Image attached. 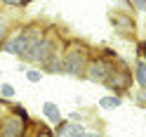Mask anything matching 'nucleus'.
Masks as SVG:
<instances>
[{"label": "nucleus", "mask_w": 146, "mask_h": 137, "mask_svg": "<svg viewBox=\"0 0 146 137\" xmlns=\"http://www.w3.org/2000/svg\"><path fill=\"white\" fill-rule=\"evenodd\" d=\"M83 135V128L80 125H61L59 137H80Z\"/></svg>", "instance_id": "39448f33"}, {"label": "nucleus", "mask_w": 146, "mask_h": 137, "mask_svg": "<svg viewBox=\"0 0 146 137\" xmlns=\"http://www.w3.org/2000/svg\"><path fill=\"white\" fill-rule=\"evenodd\" d=\"M83 64H85V54H83V50H80V52H76V50H73V52L68 54L66 69L71 71V74H78V71L83 69Z\"/></svg>", "instance_id": "20e7f679"}, {"label": "nucleus", "mask_w": 146, "mask_h": 137, "mask_svg": "<svg viewBox=\"0 0 146 137\" xmlns=\"http://www.w3.org/2000/svg\"><path fill=\"white\" fill-rule=\"evenodd\" d=\"M26 78H29L31 83H35V80H40V74H38V71H29V74H26Z\"/></svg>", "instance_id": "1a4fd4ad"}, {"label": "nucleus", "mask_w": 146, "mask_h": 137, "mask_svg": "<svg viewBox=\"0 0 146 137\" xmlns=\"http://www.w3.org/2000/svg\"><path fill=\"white\" fill-rule=\"evenodd\" d=\"M21 132H24V123L17 116H12V118H7V121H5L0 137H21Z\"/></svg>", "instance_id": "f257e3e1"}, {"label": "nucleus", "mask_w": 146, "mask_h": 137, "mask_svg": "<svg viewBox=\"0 0 146 137\" xmlns=\"http://www.w3.org/2000/svg\"><path fill=\"white\" fill-rule=\"evenodd\" d=\"M3 33H5V26L0 24V40H3Z\"/></svg>", "instance_id": "ddd939ff"}, {"label": "nucleus", "mask_w": 146, "mask_h": 137, "mask_svg": "<svg viewBox=\"0 0 146 137\" xmlns=\"http://www.w3.org/2000/svg\"><path fill=\"white\" fill-rule=\"evenodd\" d=\"M111 71H113V69H108V64H106V61H94L92 66H90L87 76L92 78V80H106Z\"/></svg>", "instance_id": "f03ea898"}, {"label": "nucleus", "mask_w": 146, "mask_h": 137, "mask_svg": "<svg viewBox=\"0 0 146 137\" xmlns=\"http://www.w3.org/2000/svg\"><path fill=\"white\" fill-rule=\"evenodd\" d=\"M80 137H99V135H94V132H83Z\"/></svg>", "instance_id": "9b49d317"}, {"label": "nucleus", "mask_w": 146, "mask_h": 137, "mask_svg": "<svg viewBox=\"0 0 146 137\" xmlns=\"http://www.w3.org/2000/svg\"><path fill=\"white\" fill-rule=\"evenodd\" d=\"M40 137H52V135H50V130H42V132H40Z\"/></svg>", "instance_id": "f8f14e48"}, {"label": "nucleus", "mask_w": 146, "mask_h": 137, "mask_svg": "<svg viewBox=\"0 0 146 137\" xmlns=\"http://www.w3.org/2000/svg\"><path fill=\"white\" fill-rule=\"evenodd\" d=\"M3 95H5V97H12V95H14V88L5 83V85H3Z\"/></svg>", "instance_id": "9d476101"}, {"label": "nucleus", "mask_w": 146, "mask_h": 137, "mask_svg": "<svg viewBox=\"0 0 146 137\" xmlns=\"http://www.w3.org/2000/svg\"><path fill=\"white\" fill-rule=\"evenodd\" d=\"M99 104H102L104 109H115L118 104H120V99H118V97H104Z\"/></svg>", "instance_id": "6e6552de"}, {"label": "nucleus", "mask_w": 146, "mask_h": 137, "mask_svg": "<svg viewBox=\"0 0 146 137\" xmlns=\"http://www.w3.org/2000/svg\"><path fill=\"white\" fill-rule=\"evenodd\" d=\"M137 80L146 88V61H139V66H137Z\"/></svg>", "instance_id": "0eeeda50"}, {"label": "nucleus", "mask_w": 146, "mask_h": 137, "mask_svg": "<svg viewBox=\"0 0 146 137\" xmlns=\"http://www.w3.org/2000/svg\"><path fill=\"white\" fill-rule=\"evenodd\" d=\"M42 109H45V116H47L50 121H54V123H59V118H61V116H59V109L54 106L52 102H47V104H45Z\"/></svg>", "instance_id": "423d86ee"}, {"label": "nucleus", "mask_w": 146, "mask_h": 137, "mask_svg": "<svg viewBox=\"0 0 146 137\" xmlns=\"http://www.w3.org/2000/svg\"><path fill=\"white\" fill-rule=\"evenodd\" d=\"M29 38H26V35H14V38L7 43V52H12V54H26V50H29Z\"/></svg>", "instance_id": "7ed1b4c3"}]
</instances>
